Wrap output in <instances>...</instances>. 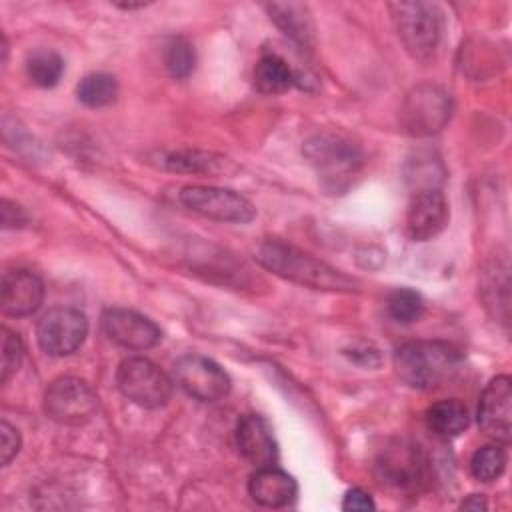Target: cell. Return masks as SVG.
I'll return each mask as SVG.
<instances>
[{
    "label": "cell",
    "mask_w": 512,
    "mask_h": 512,
    "mask_svg": "<svg viewBox=\"0 0 512 512\" xmlns=\"http://www.w3.org/2000/svg\"><path fill=\"white\" fill-rule=\"evenodd\" d=\"M256 260L274 274L314 290L350 292L356 282L312 254L282 240H266L256 250Z\"/></svg>",
    "instance_id": "cell-1"
},
{
    "label": "cell",
    "mask_w": 512,
    "mask_h": 512,
    "mask_svg": "<svg viewBox=\"0 0 512 512\" xmlns=\"http://www.w3.org/2000/svg\"><path fill=\"white\" fill-rule=\"evenodd\" d=\"M394 368L408 386L436 390L456 378L462 368V354L440 340L406 342L394 352Z\"/></svg>",
    "instance_id": "cell-2"
},
{
    "label": "cell",
    "mask_w": 512,
    "mask_h": 512,
    "mask_svg": "<svg viewBox=\"0 0 512 512\" xmlns=\"http://www.w3.org/2000/svg\"><path fill=\"white\" fill-rule=\"evenodd\" d=\"M304 156L316 170L322 184L340 192L350 186L352 176L362 166V150L340 134H314L304 142Z\"/></svg>",
    "instance_id": "cell-3"
},
{
    "label": "cell",
    "mask_w": 512,
    "mask_h": 512,
    "mask_svg": "<svg viewBox=\"0 0 512 512\" xmlns=\"http://www.w3.org/2000/svg\"><path fill=\"white\" fill-rule=\"evenodd\" d=\"M392 18L404 48L412 58L428 62L434 58L442 34V14L428 2L390 4Z\"/></svg>",
    "instance_id": "cell-4"
},
{
    "label": "cell",
    "mask_w": 512,
    "mask_h": 512,
    "mask_svg": "<svg viewBox=\"0 0 512 512\" xmlns=\"http://www.w3.org/2000/svg\"><path fill=\"white\" fill-rule=\"evenodd\" d=\"M120 392L142 408L164 406L172 396L170 378L148 358H126L116 370Z\"/></svg>",
    "instance_id": "cell-5"
},
{
    "label": "cell",
    "mask_w": 512,
    "mask_h": 512,
    "mask_svg": "<svg viewBox=\"0 0 512 512\" xmlns=\"http://www.w3.org/2000/svg\"><path fill=\"white\" fill-rule=\"evenodd\" d=\"M98 410L96 392L80 378H56L44 392V412L58 424L80 426L92 420Z\"/></svg>",
    "instance_id": "cell-6"
},
{
    "label": "cell",
    "mask_w": 512,
    "mask_h": 512,
    "mask_svg": "<svg viewBox=\"0 0 512 512\" xmlns=\"http://www.w3.org/2000/svg\"><path fill=\"white\" fill-rule=\"evenodd\" d=\"M376 476L392 490L418 492L428 482V460L418 446L396 442L378 456Z\"/></svg>",
    "instance_id": "cell-7"
},
{
    "label": "cell",
    "mask_w": 512,
    "mask_h": 512,
    "mask_svg": "<svg viewBox=\"0 0 512 512\" xmlns=\"http://www.w3.org/2000/svg\"><path fill=\"white\" fill-rule=\"evenodd\" d=\"M450 112V96L440 86L420 84L404 100L402 124L414 136H430L448 124Z\"/></svg>",
    "instance_id": "cell-8"
},
{
    "label": "cell",
    "mask_w": 512,
    "mask_h": 512,
    "mask_svg": "<svg viewBox=\"0 0 512 512\" xmlns=\"http://www.w3.org/2000/svg\"><path fill=\"white\" fill-rule=\"evenodd\" d=\"M180 202L188 210L220 222L244 224L256 216V208L248 198L216 186H186L180 192Z\"/></svg>",
    "instance_id": "cell-9"
},
{
    "label": "cell",
    "mask_w": 512,
    "mask_h": 512,
    "mask_svg": "<svg viewBox=\"0 0 512 512\" xmlns=\"http://www.w3.org/2000/svg\"><path fill=\"white\" fill-rule=\"evenodd\" d=\"M176 384L200 402H216L230 390L228 374L214 360L200 354H186L172 368Z\"/></svg>",
    "instance_id": "cell-10"
},
{
    "label": "cell",
    "mask_w": 512,
    "mask_h": 512,
    "mask_svg": "<svg viewBox=\"0 0 512 512\" xmlns=\"http://www.w3.org/2000/svg\"><path fill=\"white\" fill-rule=\"evenodd\" d=\"M86 332V316L74 308H52L38 320L36 326L40 348L56 358L78 350L86 338Z\"/></svg>",
    "instance_id": "cell-11"
},
{
    "label": "cell",
    "mask_w": 512,
    "mask_h": 512,
    "mask_svg": "<svg viewBox=\"0 0 512 512\" xmlns=\"http://www.w3.org/2000/svg\"><path fill=\"white\" fill-rule=\"evenodd\" d=\"M478 424L490 438L508 444L512 434V380L502 374L484 388L478 406Z\"/></svg>",
    "instance_id": "cell-12"
},
{
    "label": "cell",
    "mask_w": 512,
    "mask_h": 512,
    "mask_svg": "<svg viewBox=\"0 0 512 512\" xmlns=\"http://www.w3.org/2000/svg\"><path fill=\"white\" fill-rule=\"evenodd\" d=\"M102 330L114 344L128 350H148L160 340V328L150 318L126 308L106 310Z\"/></svg>",
    "instance_id": "cell-13"
},
{
    "label": "cell",
    "mask_w": 512,
    "mask_h": 512,
    "mask_svg": "<svg viewBox=\"0 0 512 512\" xmlns=\"http://www.w3.org/2000/svg\"><path fill=\"white\" fill-rule=\"evenodd\" d=\"M448 216V202L438 188L418 190L406 214V232L412 240H430L446 228Z\"/></svg>",
    "instance_id": "cell-14"
},
{
    "label": "cell",
    "mask_w": 512,
    "mask_h": 512,
    "mask_svg": "<svg viewBox=\"0 0 512 512\" xmlns=\"http://www.w3.org/2000/svg\"><path fill=\"white\" fill-rule=\"evenodd\" d=\"M236 446L240 454L256 468L270 466L278 458V444L272 428L258 414H246L240 418L236 426Z\"/></svg>",
    "instance_id": "cell-15"
},
{
    "label": "cell",
    "mask_w": 512,
    "mask_h": 512,
    "mask_svg": "<svg viewBox=\"0 0 512 512\" xmlns=\"http://www.w3.org/2000/svg\"><path fill=\"white\" fill-rule=\"evenodd\" d=\"M44 288L36 274L28 270L8 272L2 280L0 306L6 316H28L42 304Z\"/></svg>",
    "instance_id": "cell-16"
},
{
    "label": "cell",
    "mask_w": 512,
    "mask_h": 512,
    "mask_svg": "<svg viewBox=\"0 0 512 512\" xmlns=\"http://www.w3.org/2000/svg\"><path fill=\"white\" fill-rule=\"evenodd\" d=\"M248 492L260 506L284 508L296 500L298 486L288 472L270 464L256 468V472L250 476Z\"/></svg>",
    "instance_id": "cell-17"
},
{
    "label": "cell",
    "mask_w": 512,
    "mask_h": 512,
    "mask_svg": "<svg viewBox=\"0 0 512 512\" xmlns=\"http://www.w3.org/2000/svg\"><path fill=\"white\" fill-rule=\"evenodd\" d=\"M160 166L172 172H186V174H226L234 170L232 162L214 152L206 150H172L160 156Z\"/></svg>",
    "instance_id": "cell-18"
},
{
    "label": "cell",
    "mask_w": 512,
    "mask_h": 512,
    "mask_svg": "<svg viewBox=\"0 0 512 512\" xmlns=\"http://www.w3.org/2000/svg\"><path fill=\"white\" fill-rule=\"evenodd\" d=\"M426 424L436 436L454 438L468 426V408L456 398L440 400L428 408Z\"/></svg>",
    "instance_id": "cell-19"
},
{
    "label": "cell",
    "mask_w": 512,
    "mask_h": 512,
    "mask_svg": "<svg viewBox=\"0 0 512 512\" xmlns=\"http://www.w3.org/2000/svg\"><path fill=\"white\" fill-rule=\"evenodd\" d=\"M268 12L286 36H290L300 44H308L312 36V22L306 12V6L294 4V2H288V4L276 2V4H268Z\"/></svg>",
    "instance_id": "cell-20"
},
{
    "label": "cell",
    "mask_w": 512,
    "mask_h": 512,
    "mask_svg": "<svg viewBox=\"0 0 512 512\" xmlns=\"http://www.w3.org/2000/svg\"><path fill=\"white\" fill-rule=\"evenodd\" d=\"M294 82L292 68L276 54L262 56L254 68V84L264 94H282Z\"/></svg>",
    "instance_id": "cell-21"
},
{
    "label": "cell",
    "mask_w": 512,
    "mask_h": 512,
    "mask_svg": "<svg viewBox=\"0 0 512 512\" xmlns=\"http://www.w3.org/2000/svg\"><path fill=\"white\" fill-rule=\"evenodd\" d=\"M116 94H118V84L114 76L102 74V72L84 76L76 88L78 100L90 108H102L112 104L116 100Z\"/></svg>",
    "instance_id": "cell-22"
},
{
    "label": "cell",
    "mask_w": 512,
    "mask_h": 512,
    "mask_svg": "<svg viewBox=\"0 0 512 512\" xmlns=\"http://www.w3.org/2000/svg\"><path fill=\"white\" fill-rule=\"evenodd\" d=\"M64 72V60L52 50H36L26 60L28 78L40 88H52L58 84Z\"/></svg>",
    "instance_id": "cell-23"
},
{
    "label": "cell",
    "mask_w": 512,
    "mask_h": 512,
    "mask_svg": "<svg viewBox=\"0 0 512 512\" xmlns=\"http://www.w3.org/2000/svg\"><path fill=\"white\" fill-rule=\"evenodd\" d=\"M386 312L398 324H412L424 314V300L416 290L396 288L386 298Z\"/></svg>",
    "instance_id": "cell-24"
},
{
    "label": "cell",
    "mask_w": 512,
    "mask_h": 512,
    "mask_svg": "<svg viewBox=\"0 0 512 512\" xmlns=\"http://www.w3.org/2000/svg\"><path fill=\"white\" fill-rule=\"evenodd\" d=\"M506 462H508L506 448L498 446V444H488L474 452L470 468H472V474L476 480L492 482L502 476Z\"/></svg>",
    "instance_id": "cell-25"
},
{
    "label": "cell",
    "mask_w": 512,
    "mask_h": 512,
    "mask_svg": "<svg viewBox=\"0 0 512 512\" xmlns=\"http://www.w3.org/2000/svg\"><path fill=\"white\" fill-rule=\"evenodd\" d=\"M164 62H166L168 72L174 78L190 76V72L194 70V62H196L192 44L184 38H172L164 46Z\"/></svg>",
    "instance_id": "cell-26"
},
{
    "label": "cell",
    "mask_w": 512,
    "mask_h": 512,
    "mask_svg": "<svg viewBox=\"0 0 512 512\" xmlns=\"http://www.w3.org/2000/svg\"><path fill=\"white\" fill-rule=\"evenodd\" d=\"M22 342L20 338L10 332L8 328H2V358H0V380L6 382L20 366L22 362Z\"/></svg>",
    "instance_id": "cell-27"
},
{
    "label": "cell",
    "mask_w": 512,
    "mask_h": 512,
    "mask_svg": "<svg viewBox=\"0 0 512 512\" xmlns=\"http://www.w3.org/2000/svg\"><path fill=\"white\" fill-rule=\"evenodd\" d=\"M20 450V434L16 428H12L8 422L0 424V462L2 466H8L12 458Z\"/></svg>",
    "instance_id": "cell-28"
},
{
    "label": "cell",
    "mask_w": 512,
    "mask_h": 512,
    "mask_svg": "<svg viewBox=\"0 0 512 512\" xmlns=\"http://www.w3.org/2000/svg\"><path fill=\"white\" fill-rule=\"evenodd\" d=\"M376 504L370 498L368 492H364L362 488H352L346 492L344 502H342V510H356V512H366V510H374Z\"/></svg>",
    "instance_id": "cell-29"
},
{
    "label": "cell",
    "mask_w": 512,
    "mask_h": 512,
    "mask_svg": "<svg viewBox=\"0 0 512 512\" xmlns=\"http://www.w3.org/2000/svg\"><path fill=\"white\" fill-rule=\"evenodd\" d=\"M460 508H472V510H484V508H488V504H486V500L482 498V496H470V498H466L462 504H460Z\"/></svg>",
    "instance_id": "cell-30"
}]
</instances>
